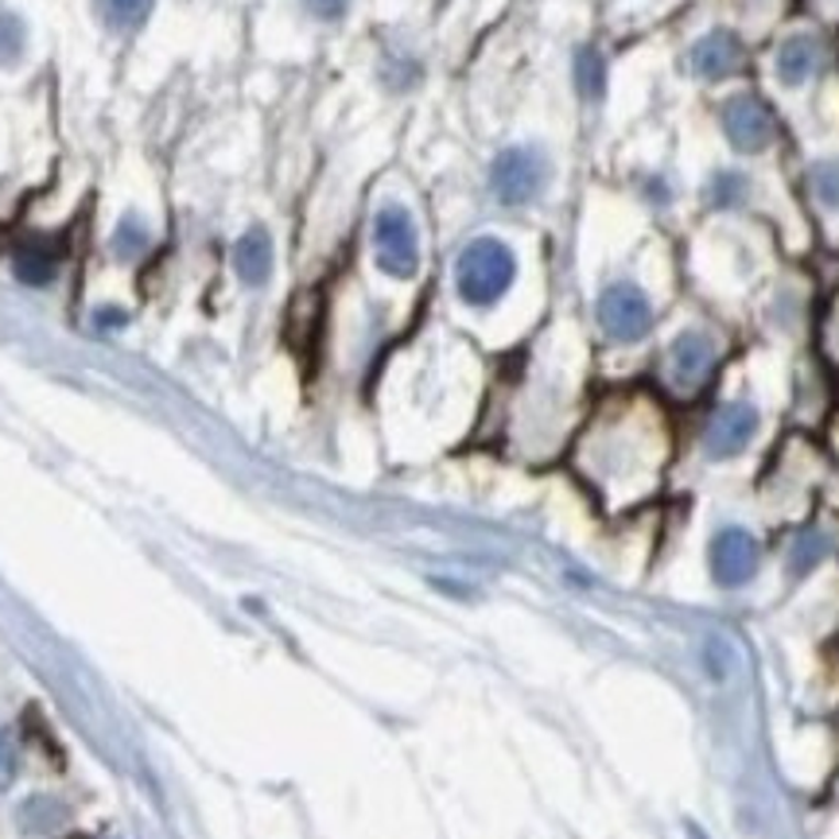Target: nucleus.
<instances>
[{
    "instance_id": "1",
    "label": "nucleus",
    "mask_w": 839,
    "mask_h": 839,
    "mask_svg": "<svg viewBox=\"0 0 839 839\" xmlns=\"http://www.w3.org/2000/svg\"><path fill=\"white\" fill-rule=\"evenodd\" d=\"M513 280H517V257L498 238H475L455 261V288L470 307L498 304L513 288Z\"/></svg>"
},
{
    "instance_id": "2",
    "label": "nucleus",
    "mask_w": 839,
    "mask_h": 839,
    "mask_svg": "<svg viewBox=\"0 0 839 839\" xmlns=\"http://www.w3.org/2000/svg\"><path fill=\"white\" fill-rule=\"evenodd\" d=\"M373 253H378L381 272L396 280H408L419 269L416 226H412V215L404 206L389 203L378 210V218H373Z\"/></svg>"
},
{
    "instance_id": "3",
    "label": "nucleus",
    "mask_w": 839,
    "mask_h": 839,
    "mask_svg": "<svg viewBox=\"0 0 839 839\" xmlns=\"http://www.w3.org/2000/svg\"><path fill=\"white\" fill-rule=\"evenodd\" d=\"M599 323L614 342H642L653 330V304L638 284H610L599 296Z\"/></svg>"
},
{
    "instance_id": "4",
    "label": "nucleus",
    "mask_w": 839,
    "mask_h": 839,
    "mask_svg": "<svg viewBox=\"0 0 839 839\" xmlns=\"http://www.w3.org/2000/svg\"><path fill=\"white\" fill-rule=\"evenodd\" d=\"M548 160L536 149H505L490 167V187L505 206H525L544 190Z\"/></svg>"
},
{
    "instance_id": "5",
    "label": "nucleus",
    "mask_w": 839,
    "mask_h": 839,
    "mask_svg": "<svg viewBox=\"0 0 839 839\" xmlns=\"http://www.w3.org/2000/svg\"><path fill=\"white\" fill-rule=\"evenodd\" d=\"M708 564H711V579L727 591L734 587H747L750 579L758 576V564H762V548L758 541L739 525H727L711 536V552H708Z\"/></svg>"
},
{
    "instance_id": "6",
    "label": "nucleus",
    "mask_w": 839,
    "mask_h": 839,
    "mask_svg": "<svg viewBox=\"0 0 839 839\" xmlns=\"http://www.w3.org/2000/svg\"><path fill=\"white\" fill-rule=\"evenodd\" d=\"M758 432V408L747 401H727L711 412L708 428H704V451L711 459H734L750 447Z\"/></svg>"
},
{
    "instance_id": "7",
    "label": "nucleus",
    "mask_w": 839,
    "mask_h": 839,
    "mask_svg": "<svg viewBox=\"0 0 839 839\" xmlns=\"http://www.w3.org/2000/svg\"><path fill=\"white\" fill-rule=\"evenodd\" d=\"M711 370H716V346H711L708 335L684 330V335L668 346V378H673V385L680 389V393L699 389L711 378Z\"/></svg>"
},
{
    "instance_id": "8",
    "label": "nucleus",
    "mask_w": 839,
    "mask_h": 839,
    "mask_svg": "<svg viewBox=\"0 0 839 839\" xmlns=\"http://www.w3.org/2000/svg\"><path fill=\"white\" fill-rule=\"evenodd\" d=\"M723 129L731 137V144L739 152H762L770 140H774V121H770V109L758 98H731L723 106Z\"/></svg>"
},
{
    "instance_id": "9",
    "label": "nucleus",
    "mask_w": 839,
    "mask_h": 839,
    "mask_svg": "<svg viewBox=\"0 0 839 839\" xmlns=\"http://www.w3.org/2000/svg\"><path fill=\"white\" fill-rule=\"evenodd\" d=\"M739 66V43L731 32H711L691 47V70L699 78H727Z\"/></svg>"
},
{
    "instance_id": "10",
    "label": "nucleus",
    "mask_w": 839,
    "mask_h": 839,
    "mask_svg": "<svg viewBox=\"0 0 839 839\" xmlns=\"http://www.w3.org/2000/svg\"><path fill=\"white\" fill-rule=\"evenodd\" d=\"M233 264H238V276L246 284H264L272 272V241L264 230H249L246 238L233 249Z\"/></svg>"
},
{
    "instance_id": "11",
    "label": "nucleus",
    "mask_w": 839,
    "mask_h": 839,
    "mask_svg": "<svg viewBox=\"0 0 839 839\" xmlns=\"http://www.w3.org/2000/svg\"><path fill=\"white\" fill-rule=\"evenodd\" d=\"M816 70V40L808 35H793L777 47V78L785 86H800Z\"/></svg>"
},
{
    "instance_id": "12",
    "label": "nucleus",
    "mask_w": 839,
    "mask_h": 839,
    "mask_svg": "<svg viewBox=\"0 0 839 839\" xmlns=\"http://www.w3.org/2000/svg\"><path fill=\"white\" fill-rule=\"evenodd\" d=\"M58 269V257L51 253L47 246H35V241H28V246H20L17 253V276L24 280V284H47L51 276H55Z\"/></svg>"
},
{
    "instance_id": "13",
    "label": "nucleus",
    "mask_w": 839,
    "mask_h": 839,
    "mask_svg": "<svg viewBox=\"0 0 839 839\" xmlns=\"http://www.w3.org/2000/svg\"><path fill=\"white\" fill-rule=\"evenodd\" d=\"M828 548H831V541L824 533H816V529L813 533H800L789 548V568L797 571V576H805V571H813L816 564L828 556Z\"/></svg>"
},
{
    "instance_id": "14",
    "label": "nucleus",
    "mask_w": 839,
    "mask_h": 839,
    "mask_svg": "<svg viewBox=\"0 0 839 839\" xmlns=\"http://www.w3.org/2000/svg\"><path fill=\"white\" fill-rule=\"evenodd\" d=\"M576 83L584 98H602V86H607V63H602L599 51H579L576 55Z\"/></svg>"
},
{
    "instance_id": "15",
    "label": "nucleus",
    "mask_w": 839,
    "mask_h": 839,
    "mask_svg": "<svg viewBox=\"0 0 839 839\" xmlns=\"http://www.w3.org/2000/svg\"><path fill=\"white\" fill-rule=\"evenodd\" d=\"M101 12H106L109 28H121V32H132L149 20L152 0H101Z\"/></svg>"
},
{
    "instance_id": "16",
    "label": "nucleus",
    "mask_w": 839,
    "mask_h": 839,
    "mask_svg": "<svg viewBox=\"0 0 839 839\" xmlns=\"http://www.w3.org/2000/svg\"><path fill=\"white\" fill-rule=\"evenodd\" d=\"M808 179H813V190L824 206H839V160H820L808 172Z\"/></svg>"
},
{
    "instance_id": "17",
    "label": "nucleus",
    "mask_w": 839,
    "mask_h": 839,
    "mask_svg": "<svg viewBox=\"0 0 839 839\" xmlns=\"http://www.w3.org/2000/svg\"><path fill=\"white\" fill-rule=\"evenodd\" d=\"M742 190H747V183H742V175H734V172H723V175H716L711 179V203L719 206V210H727V206H734L742 198Z\"/></svg>"
},
{
    "instance_id": "18",
    "label": "nucleus",
    "mask_w": 839,
    "mask_h": 839,
    "mask_svg": "<svg viewBox=\"0 0 839 839\" xmlns=\"http://www.w3.org/2000/svg\"><path fill=\"white\" fill-rule=\"evenodd\" d=\"M17 765H20V754H17V742H12L9 731H0V789L17 777Z\"/></svg>"
},
{
    "instance_id": "19",
    "label": "nucleus",
    "mask_w": 839,
    "mask_h": 839,
    "mask_svg": "<svg viewBox=\"0 0 839 839\" xmlns=\"http://www.w3.org/2000/svg\"><path fill=\"white\" fill-rule=\"evenodd\" d=\"M140 246H144V238H140V233H137V222H132V218H129V222H124L121 230H117V238H113V249H117V253H124V257H129L132 249H140Z\"/></svg>"
},
{
    "instance_id": "20",
    "label": "nucleus",
    "mask_w": 839,
    "mask_h": 839,
    "mask_svg": "<svg viewBox=\"0 0 839 839\" xmlns=\"http://www.w3.org/2000/svg\"><path fill=\"white\" fill-rule=\"evenodd\" d=\"M20 47V24L17 20H0V55H17Z\"/></svg>"
},
{
    "instance_id": "21",
    "label": "nucleus",
    "mask_w": 839,
    "mask_h": 839,
    "mask_svg": "<svg viewBox=\"0 0 839 839\" xmlns=\"http://www.w3.org/2000/svg\"><path fill=\"white\" fill-rule=\"evenodd\" d=\"M346 4H350V0H307V9L319 20H338L346 12Z\"/></svg>"
},
{
    "instance_id": "22",
    "label": "nucleus",
    "mask_w": 839,
    "mask_h": 839,
    "mask_svg": "<svg viewBox=\"0 0 839 839\" xmlns=\"http://www.w3.org/2000/svg\"><path fill=\"white\" fill-rule=\"evenodd\" d=\"M113 323H117V327H121L124 315H121V312H101V327H113Z\"/></svg>"
}]
</instances>
